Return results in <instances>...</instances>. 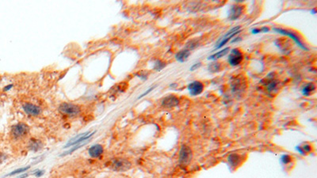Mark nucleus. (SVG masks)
<instances>
[{
	"label": "nucleus",
	"mask_w": 317,
	"mask_h": 178,
	"mask_svg": "<svg viewBox=\"0 0 317 178\" xmlns=\"http://www.w3.org/2000/svg\"><path fill=\"white\" fill-rule=\"evenodd\" d=\"M110 168L112 169L114 171H118V172H123L126 171V170H129L131 167L132 164L129 161H128L127 159H125V158H114L112 161H110Z\"/></svg>",
	"instance_id": "f257e3e1"
},
{
	"label": "nucleus",
	"mask_w": 317,
	"mask_h": 178,
	"mask_svg": "<svg viewBox=\"0 0 317 178\" xmlns=\"http://www.w3.org/2000/svg\"><path fill=\"white\" fill-rule=\"evenodd\" d=\"M59 110L61 113L68 116H76L81 112V108L79 105L71 103H62L59 105Z\"/></svg>",
	"instance_id": "f03ea898"
},
{
	"label": "nucleus",
	"mask_w": 317,
	"mask_h": 178,
	"mask_svg": "<svg viewBox=\"0 0 317 178\" xmlns=\"http://www.w3.org/2000/svg\"><path fill=\"white\" fill-rule=\"evenodd\" d=\"M29 128L28 125L23 123H19L16 125L13 126L11 129V134L15 139L22 138L23 136H26L29 132Z\"/></svg>",
	"instance_id": "7ed1b4c3"
},
{
	"label": "nucleus",
	"mask_w": 317,
	"mask_h": 178,
	"mask_svg": "<svg viewBox=\"0 0 317 178\" xmlns=\"http://www.w3.org/2000/svg\"><path fill=\"white\" fill-rule=\"evenodd\" d=\"M95 132H96L95 131H93V132L87 131V132H85V133H83V134H81V135H79V136H77L76 137H75L74 139H72L71 140H70L69 142H68V143L65 145L64 148L75 146V145L79 144V143H82V142H85V141L89 140V139H90V138L93 136V135L95 134Z\"/></svg>",
	"instance_id": "20e7f679"
},
{
	"label": "nucleus",
	"mask_w": 317,
	"mask_h": 178,
	"mask_svg": "<svg viewBox=\"0 0 317 178\" xmlns=\"http://www.w3.org/2000/svg\"><path fill=\"white\" fill-rule=\"evenodd\" d=\"M192 151L187 146H182L179 152V162L182 166H187L190 162Z\"/></svg>",
	"instance_id": "39448f33"
},
{
	"label": "nucleus",
	"mask_w": 317,
	"mask_h": 178,
	"mask_svg": "<svg viewBox=\"0 0 317 178\" xmlns=\"http://www.w3.org/2000/svg\"><path fill=\"white\" fill-rule=\"evenodd\" d=\"M274 30L275 31V32H278V33L280 34H283V35H285V36H288V37H289L290 38H292V39L294 40V41L296 42V44H297V45L299 46V47H300V48H302V49L304 50H306V51H308V48L307 47H305V46L304 45L303 43L300 41V38L297 37L296 34H294V32H291V31L289 30H287V29H281V28H274Z\"/></svg>",
	"instance_id": "423d86ee"
},
{
	"label": "nucleus",
	"mask_w": 317,
	"mask_h": 178,
	"mask_svg": "<svg viewBox=\"0 0 317 178\" xmlns=\"http://www.w3.org/2000/svg\"><path fill=\"white\" fill-rule=\"evenodd\" d=\"M243 58V53L241 52L240 50H239L238 48H234L231 51L228 61L229 64L232 65V66H237L242 62Z\"/></svg>",
	"instance_id": "0eeeda50"
},
{
	"label": "nucleus",
	"mask_w": 317,
	"mask_h": 178,
	"mask_svg": "<svg viewBox=\"0 0 317 178\" xmlns=\"http://www.w3.org/2000/svg\"><path fill=\"white\" fill-rule=\"evenodd\" d=\"M203 90V84L199 81H194L188 85V90L192 96H197V95L201 94Z\"/></svg>",
	"instance_id": "6e6552de"
},
{
	"label": "nucleus",
	"mask_w": 317,
	"mask_h": 178,
	"mask_svg": "<svg viewBox=\"0 0 317 178\" xmlns=\"http://www.w3.org/2000/svg\"><path fill=\"white\" fill-rule=\"evenodd\" d=\"M22 108H23V110L25 111L28 115L33 116H38L41 113V108L37 106V105H33V104L24 103L23 105H22Z\"/></svg>",
	"instance_id": "1a4fd4ad"
},
{
	"label": "nucleus",
	"mask_w": 317,
	"mask_h": 178,
	"mask_svg": "<svg viewBox=\"0 0 317 178\" xmlns=\"http://www.w3.org/2000/svg\"><path fill=\"white\" fill-rule=\"evenodd\" d=\"M178 102H179V100L178 99V97H176L174 95H170L168 97H166L165 98L163 99L162 105L163 107H165V108L171 109V108L176 106L178 104Z\"/></svg>",
	"instance_id": "9d476101"
},
{
	"label": "nucleus",
	"mask_w": 317,
	"mask_h": 178,
	"mask_svg": "<svg viewBox=\"0 0 317 178\" xmlns=\"http://www.w3.org/2000/svg\"><path fill=\"white\" fill-rule=\"evenodd\" d=\"M243 7L240 5H234L231 7L228 18L232 21L236 20L241 16L243 13Z\"/></svg>",
	"instance_id": "9b49d317"
},
{
	"label": "nucleus",
	"mask_w": 317,
	"mask_h": 178,
	"mask_svg": "<svg viewBox=\"0 0 317 178\" xmlns=\"http://www.w3.org/2000/svg\"><path fill=\"white\" fill-rule=\"evenodd\" d=\"M103 152H104L103 146H102V145L99 144L94 145V146H90L88 150L89 155L93 158H96L100 157L101 155L103 154Z\"/></svg>",
	"instance_id": "f8f14e48"
},
{
	"label": "nucleus",
	"mask_w": 317,
	"mask_h": 178,
	"mask_svg": "<svg viewBox=\"0 0 317 178\" xmlns=\"http://www.w3.org/2000/svg\"><path fill=\"white\" fill-rule=\"evenodd\" d=\"M232 86H233V91L235 93H237L238 92L240 93L242 90H243L246 87L245 86V83L241 80V78H236V79L234 80L233 83H232Z\"/></svg>",
	"instance_id": "ddd939ff"
},
{
	"label": "nucleus",
	"mask_w": 317,
	"mask_h": 178,
	"mask_svg": "<svg viewBox=\"0 0 317 178\" xmlns=\"http://www.w3.org/2000/svg\"><path fill=\"white\" fill-rule=\"evenodd\" d=\"M190 56V52L189 50H182V51L178 52V53L175 56V58L180 63H184L187 60L189 56Z\"/></svg>",
	"instance_id": "4468645a"
},
{
	"label": "nucleus",
	"mask_w": 317,
	"mask_h": 178,
	"mask_svg": "<svg viewBox=\"0 0 317 178\" xmlns=\"http://www.w3.org/2000/svg\"><path fill=\"white\" fill-rule=\"evenodd\" d=\"M29 146V149L30 151L36 152V151H38L42 148V142L40 140H38V139H32L29 141V146Z\"/></svg>",
	"instance_id": "2eb2a0df"
},
{
	"label": "nucleus",
	"mask_w": 317,
	"mask_h": 178,
	"mask_svg": "<svg viewBox=\"0 0 317 178\" xmlns=\"http://www.w3.org/2000/svg\"><path fill=\"white\" fill-rule=\"evenodd\" d=\"M266 82H267V90L269 92H273L278 89V85H279V82L278 80H274L272 78H267Z\"/></svg>",
	"instance_id": "dca6fc26"
},
{
	"label": "nucleus",
	"mask_w": 317,
	"mask_h": 178,
	"mask_svg": "<svg viewBox=\"0 0 317 178\" xmlns=\"http://www.w3.org/2000/svg\"><path fill=\"white\" fill-rule=\"evenodd\" d=\"M229 52V47H226L224 49L221 50V51L215 53V54L212 55V56H209L208 59L209 60H216L217 59H220V58H222L223 56H224L225 55H227Z\"/></svg>",
	"instance_id": "f3484780"
},
{
	"label": "nucleus",
	"mask_w": 317,
	"mask_h": 178,
	"mask_svg": "<svg viewBox=\"0 0 317 178\" xmlns=\"http://www.w3.org/2000/svg\"><path fill=\"white\" fill-rule=\"evenodd\" d=\"M228 161H229V163H230V164L232 165L233 166H238V165H239L241 161L240 156L236 154H231V155H229L228 156Z\"/></svg>",
	"instance_id": "a211bd4d"
},
{
	"label": "nucleus",
	"mask_w": 317,
	"mask_h": 178,
	"mask_svg": "<svg viewBox=\"0 0 317 178\" xmlns=\"http://www.w3.org/2000/svg\"><path fill=\"white\" fill-rule=\"evenodd\" d=\"M315 87L313 83H309V84H307V85L303 88V90H302V93H303V95H305V96H309V94H310L311 93H312V92L315 90Z\"/></svg>",
	"instance_id": "6ab92c4d"
},
{
	"label": "nucleus",
	"mask_w": 317,
	"mask_h": 178,
	"mask_svg": "<svg viewBox=\"0 0 317 178\" xmlns=\"http://www.w3.org/2000/svg\"><path fill=\"white\" fill-rule=\"evenodd\" d=\"M311 148L312 146L309 144H304L302 146H297V150L301 154H304L306 153H310L311 152Z\"/></svg>",
	"instance_id": "aec40b11"
},
{
	"label": "nucleus",
	"mask_w": 317,
	"mask_h": 178,
	"mask_svg": "<svg viewBox=\"0 0 317 178\" xmlns=\"http://www.w3.org/2000/svg\"><path fill=\"white\" fill-rule=\"evenodd\" d=\"M29 168H30V166H27V167H23V168L18 169V170H14V171H13V172H11V173H9V174H7V176H14V175L18 174V173H24V172L27 171V170H29Z\"/></svg>",
	"instance_id": "412c9836"
},
{
	"label": "nucleus",
	"mask_w": 317,
	"mask_h": 178,
	"mask_svg": "<svg viewBox=\"0 0 317 178\" xmlns=\"http://www.w3.org/2000/svg\"><path fill=\"white\" fill-rule=\"evenodd\" d=\"M165 66H166V64L164 63H163L161 60H156L154 64V69L156 70L157 71H160L162 69H163L165 67Z\"/></svg>",
	"instance_id": "4be33fe9"
},
{
	"label": "nucleus",
	"mask_w": 317,
	"mask_h": 178,
	"mask_svg": "<svg viewBox=\"0 0 317 178\" xmlns=\"http://www.w3.org/2000/svg\"><path fill=\"white\" fill-rule=\"evenodd\" d=\"M221 69V63H211L210 66L209 67V70L211 71V72H216V71H219Z\"/></svg>",
	"instance_id": "5701e85b"
},
{
	"label": "nucleus",
	"mask_w": 317,
	"mask_h": 178,
	"mask_svg": "<svg viewBox=\"0 0 317 178\" xmlns=\"http://www.w3.org/2000/svg\"><path fill=\"white\" fill-rule=\"evenodd\" d=\"M292 159H293V158H292L289 155H288V154H285V155H283V156L282 157V158H281V161H282V162L283 163L284 165H288L289 163L291 162Z\"/></svg>",
	"instance_id": "b1692460"
},
{
	"label": "nucleus",
	"mask_w": 317,
	"mask_h": 178,
	"mask_svg": "<svg viewBox=\"0 0 317 178\" xmlns=\"http://www.w3.org/2000/svg\"><path fill=\"white\" fill-rule=\"evenodd\" d=\"M201 65H202V63H201L200 62H198V63H194V64H193V66H192L191 67H190V71H195V70H196V69H197V68L200 67Z\"/></svg>",
	"instance_id": "393cba45"
},
{
	"label": "nucleus",
	"mask_w": 317,
	"mask_h": 178,
	"mask_svg": "<svg viewBox=\"0 0 317 178\" xmlns=\"http://www.w3.org/2000/svg\"><path fill=\"white\" fill-rule=\"evenodd\" d=\"M44 170H37V171H34L33 174L35 175L37 177H40L41 176H42L44 174Z\"/></svg>",
	"instance_id": "a878e982"
},
{
	"label": "nucleus",
	"mask_w": 317,
	"mask_h": 178,
	"mask_svg": "<svg viewBox=\"0 0 317 178\" xmlns=\"http://www.w3.org/2000/svg\"><path fill=\"white\" fill-rule=\"evenodd\" d=\"M154 88H155V87H151V88L148 89V90H147V91H146V92H144V93H143V94H141V96H140V97H138V99L141 98V97H144V96H145V95L148 94V93H150V92H151V90H153V89H154Z\"/></svg>",
	"instance_id": "bb28decb"
},
{
	"label": "nucleus",
	"mask_w": 317,
	"mask_h": 178,
	"mask_svg": "<svg viewBox=\"0 0 317 178\" xmlns=\"http://www.w3.org/2000/svg\"><path fill=\"white\" fill-rule=\"evenodd\" d=\"M12 87H13V84H9V85L6 86V87H4L3 91H8V90H10Z\"/></svg>",
	"instance_id": "cd10ccee"
},
{
	"label": "nucleus",
	"mask_w": 317,
	"mask_h": 178,
	"mask_svg": "<svg viewBox=\"0 0 317 178\" xmlns=\"http://www.w3.org/2000/svg\"><path fill=\"white\" fill-rule=\"evenodd\" d=\"M259 32H261V29H252V33L257 34V33H259Z\"/></svg>",
	"instance_id": "c85d7f7f"
},
{
	"label": "nucleus",
	"mask_w": 317,
	"mask_h": 178,
	"mask_svg": "<svg viewBox=\"0 0 317 178\" xmlns=\"http://www.w3.org/2000/svg\"><path fill=\"white\" fill-rule=\"evenodd\" d=\"M268 31H269V29H268L267 27H263L261 29V32H268Z\"/></svg>",
	"instance_id": "c756f323"
},
{
	"label": "nucleus",
	"mask_w": 317,
	"mask_h": 178,
	"mask_svg": "<svg viewBox=\"0 0 317 178\" xmlns=\"http://www.w3.org/2000/svg\"><path fill=\"white\" fill-rule=\"evenodd\" d=\"M28 176H29V174H28V173H25V174L22 175V176H18V178H26V177H27Z\"/></svg>",
	"instance_id": "7c9ffc66"
}]
</instances>
